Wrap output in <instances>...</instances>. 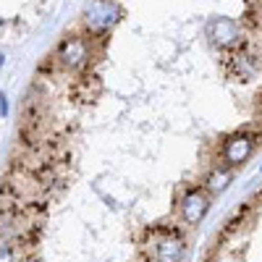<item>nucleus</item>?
Here are the masks:
<instances>
[{"label": "nucleus", "instance_id": "1", "mask_svg": "<svg viewBox=\"0 0 262 262\" xmlns=\"http://www.w3.org/2000/svg\"><path fill=\"white\" fill-rule=\"evenodd\" d=\"M53 58L63 71H84L92 58V34H69L60 39Z\"/></svg>", "mask_w": 262, "mask_h": 262}, {"label": "nucleus", "instance_id": "2", "mask_svg": "<svg viewBox=\"0 0 262 262\" xmlns=\"http://www.w3.org/2000/svg\"><path fill=\"white\" fill-rule=\"evenodd\" d=\"M257 139H259L257 131H238V134H231L223 142V147H221V163L226 168H231V170L238 168V165H244L252 158Z\"/></svg>", "mask_w": 262, "mask_h": 262}, {"label": "nucleus", "instance_id": "3", "mask_svg": "<svg viewBox=\"0 0 262 262\" xmlns=\"http://www.w3.org/2000/svg\"><path fill=\"white\" fill-rule=\"evenodd\" d=\"M86 27H90V34H107L116 21H118V8L111 0H95V3L86 8Z\"/></svg>", "mask_w": 262, "mask_h": 262}, {"label": "nucleus", "instance_id": "4", "mask_svg": "<svg viewBox=\"0 0 262 262\" xmlns=\"http://www.w3.org/2000/svg\"><path fill=\"white\" fill-rule=\"evenodd\" d=\"M207 37L212 39V45L221 48V50H231L244 39L242 34H238L236 21H231L228 16H215L207 24Z\"/></svg>", "mask_w": 262, "mask_h": 262}, {"label": "nucleus", "instance_id": "5", "mask_svg": "<svg viewBox=\"0 0 262 262\" xmlns=\"http://www.w3.org/2000/svg\"><path fill=\"white\" fill-rule=\"evenodd\" d=\"M207 207H210V196L202 189H189L179 202V215L184 217L186 226H196L207 215Z\"/></svg>", "mask_w": 262, "mask_h": 262}, {"label": "nucleus", "instance_id": "6", "mask_svg": "<svg viewBox=\"0 0 262 262\" xmlns=\"http://www.w3.org/2000/svg\"><path fill=\"white\" fill-rule=\"evenodd\" d=\"M100 95V81L95 74H81L76 81H74V97L79 102H90Z\"/></svg>", "mask_w": 262, "mask_h": 262}, {"label": "nucleus", "instance_id": "7", "mask_svg": "<svg viewBox=\"0 0 262 262\" xmlns=\"http://www.w3.org/2000/svg\"><path fill=\"white\" fill-rule=\"evenodd\" d=\"M231 179H233L231 168L215 165V168L207 173V179H205V189H207L210 194H221V191H226V186L231 184Z\"/></svg>", "mask_w": 262, "mask_h": 262}, {"label": "nucleus", "instance_id": "8", "mask_svg": "<svg viewBox=\"0 0 262 262\" xmlns=\"http://www.w3.org/2000/svg\"><path fill=\"white\" fill-rule=\"evenodd\" d=\"M259 116H262V97H259Z\"/></svg>", "mask_w": 262, "mask_h": 262}, {"label": "nucleus", "instance_id": "9", "mask_svg": "<svg viewBox=\"0 0 262 262\" xmlns=\"http://www.w3.org/2000/svg\"><path fill=\"white\" fill-rule=\"evenodd\" d=\"M259 3H262V0H259Z\"/></svg>", "mask_w": 262, "mask_h": 262}]
</instances>
